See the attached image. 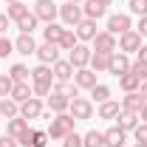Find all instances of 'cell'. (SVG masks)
<instances>
[{"instance_id": "obj_1", "label": "cell", "mask_w": 147, "mask_h": 147, "mask_svg": "<svg viewBox=\"0 0 147 147\" xmlns=\"http://www.w3.org/2000/svg\"><path fill=\"white\" fill-rule=\"evenodd\" d=\"M74 125H76V119H74L71 113H57L54 119L48 122V139H54V142H62L65 136H71L74 133Z\"/></svg>"}, {"instance_id": "obj_2", "label": "cell", "mask_w": 147, "mask_h": 147, "mask_svg": "<svg viewBox=\"0 0 147 147\" xmlns=\"http://www.w3.org/2000/svg\"><path fill=\"white\" fill-rule=\"evenodd\" d=\"M31 11H34V17L40 23H57V17H59V6L54 0H37Z\"/></svg>"}, {"instance_id": "obj_3", "label": "cell", "mask_w": 147, "mask_h": 147, "mask_svg": "<svg viewBox=\"0 0 147 147\" xmlns=\"http://www.w3.org/2000/svg\"><path fill=\"white\" fill-rule=\"evenodd\" d=\"M76 122H85V119H93V102L91 99H85V96H74L71 99V108H68Z\"/></svg>"}, {"instance_id": "obj_4", "label": "cell", "mask_w": 147, "mask_h": 147, "mask_svg": "<svg viewBox=\"0 0 147 147\" xmlns=\"http://www.w3.org/2000/svg\"><path fill=\"white\" fill-rule=\"evenodd\" d=\"M82 17H85L82 14V3H65V6H59V20H62L65 28H76V23Z\"/></svg>"}, {"instance_id": "obj_5", "label": "cell", "mask_w": 147, "mask_h": 147, "mask_svg": "<svg viewBox=\"0 0 147 147\" xmlns=\"http://www.w3.org/2000/svg\"><path fill=\"white\" fill-rule=\"evenodd\" d=\"M139 48H142V34H139L136 28L119 34V51H122V54H136Z\"/></svg>"}, {"instance_id": "obj_6", "label": "cell", "mask_w": 147, "mask_h": 147, "mask_svg": "<svg viewBox=\"0 0 147 147\" xmlns=\"http://www.w3.org/2000/svg\"><path fill=\"white\" fill-rule=\"evenodd\" d=\"M116 48H119V40H116V34H110V31H99V34L93 37V51L113 54Z\"/></svg>"}, {"instance_id": "obj_7", "label": "cell", "mask_w": 147, "mask_h": 147, "mask_svg": "<svg viewBox=\"0 0 147 147\" xmlns=\"http://www.w3.org/2000/svg\"><path fill=\"white\" fill-rule=\"evenodd\" d=\"M91 54H93V48H88V45H76L74 51H68V62H71L74 68H88L91 65Z\"/></svg>"}, {"instance_id": "obj_8", "label": "cell", "mask_w": 147, "mask_h": 147, "mask_svg": "<svg viewBox=\"0 0 147 147\" xmlns=\"http://www.w3.org/2000/svg\"><path fill=\"white\" fill-rule=\"evenodd\" d=\"M133 28V20H130V14H110L108 17V28L105 31H110V34H125V31H130Z\"/></svg>"}, {"instance_id": "obj_9", "label": "cell", "mask_w": 147, "mask_h": 147, "mask_svg": "<svg viewBox=\"0 0 147 147\" xmlns=\"http://www.w3.org/2000/svg\"><path fill=\"white\" fill-rule=\"evenodd\" d=\"M74 85L79 91H91L93 85H99L96 82V71H91V68H76L74 71Z\"/></svg>"}, {"instance_id": "obj_10", "label": "cell", "mask_w": 147, "mask_h": 147, "mask_svg": "<svg viewBox=\"0 0 147 147\" xmlns=\"http://www.w3.org/2000/svg\"><path fill=\"white\" fill-rule=\"evenodd\" d=\"M42 110H45L42 108V99H40V96H31V99H26V102L20 105V116L31 122V119H40V116H42Z\"/></svg>"}, {"instance_id": "obj_11", "label": "cell", "mask_w": 147, "mask_h": 147, "mask_svg": "<svg viewBox=\"0 0 147 147\" xmlns=\"http://www.w3.org/2000/svg\"><path fill=\"white\" fill-rule=\"evenodd\" d=\"M127 71H130V59H127V54H122V51H113V54H110L108 74H113V76L119 79L122 74H127Z\"/></svg>"}, {"instance_id": "obj_12", "label": "cell", "mask_w": 147, "mask_h": 147, "mask_svg": "<svg viewBox=\"0 0 147 147\" xmlns=\"http://www.w3.org/2000/svg\"><path fill=\"white\" fill-rule=\"evenodd\" d=\"M37 59L42 62V65H54L57 59H59V45H54V42H42V45H37Z\"/></svg>"}, {"instance_id": "obj_13", "label": "cell", "mask_w": 147, "mask_h": 147, "mask_svg": "<svg viewBox=\"0 0 147 147\" xmlns=\"http://www.w3.org/2000/svg\"><path fill=\"white\" fill-rule=\"evenodd\" d=\"M74 31H76V37H79V42H93V37L99 34V31H96V20H88V17L79 20Z\"/></svg>"}, {"instance_id": "obj_14", "label": "cell", "mask_w": 147, "mask_h": 147, "mask_svg": "<svg viewBox=\"0 0 147 147\" xmlns=\"http://www.w3.org/2000/svg\"><path fill=\"white\" fill-rule=\"evenodd\" d=\"M48 108L54 110V113H68V108H71V96L65 91H51V96H48Z\"/></svg>"}, {"instance_id": "obj_15", "label": "cell", "mask_w": 147, "mask_h": 147, "mask_svg": "<svg viewBox=\"0 0 147 147\" xmlns=\"http://www.w3.org/2000/svg\"><path fill=\"white\" fill-rule=\"evenodd\" d=\"M51 71H54V82H71L76 68H74L68 59H57L54 65H51Z\"/></svg>"}, {"instance_id": "obj_16", "label": "cell", "mask_w": 147, "mask_h": 147, "mask_svg": "<svg viewBox=\"0 0 147 147\" xmlns=\"http://www.w3.org/2000/svg\"><path fill=\"white\" fill-rule=\"evenodd\" d=\"M28 119H23V116H14V119H9V125H6V133H9V136H11V139H23V136H26V133H28Z\"/></svg>"}, {"instance_id": "obj_17", "label": "cell", "mask_w": 147, "mask_h": 147, "mask_svg": "<svg viewBox=\"0 0 147 147\" xmlns=\"http://www.w3.org/2000/svg\"><path fill=\"white\" fill-rule=\"evenodd\" d=\"M31 82L34 85H54V71H51V65H37L31 68Z\"/></svg>"}, {"instance_id": "obj_18", "label": "cell", "mask_w": 147, "mask_h": 147, "mask_svg": "<svg viewBox=\"0 0 147 147\" xmlns=\"http://www.w3.org/2000/svg\"><path fill=\"white\" fill-rule=\"evenodd\" d=\"M20 144H23V147H45V144H48V133H45V130H34V127H31L23 139H20Z\"/></svg>"}, {"instance_id": "obj_19", "label": "cell", "mask_w": 147, "mask_h": 147, "mask_svg": "<svg viewBox=\"0 0 147 147\" xmlns=\"http://www.w3.org/2000/svg\"><path fill=\"white\" fill-rule=\"evenodd\" d=\"M116 119H119V125H116V127H122L125 133H133V130L139 127V122H142V119H139V113H130V110H119V116H116Z\"/></svg>"}, {"instance_id": "obj_20", "label": "cell", "mask_w": 147, "mask_h": 147, "mask_svg": "<svg viewBox=\"0 0 147 147\" xmlns=\"http://www.w3.org/2000/svg\"><path fill=\"white\" fill-rule=\"evenodd\" d=\"M102 136H105V147H125V139H127L122 127H108Z\"/></svg>"}, {"instance_id": "obj_21", "label": "cell", "mask_w": 147, "mask_h": 147, "mask_svg": "<svg viewBox=\"0 0 147 147\" xmlns=\"http://www.w3.org/2000/svg\"><path fill=\"white\" fill-rule=\"evenodd\" d=\"M105 11H108V6H102L99 0H85V3H82V14H85L88 20L105 17Z\"/></svg>"}, {"instance_id": "obj_22", "label": "cell", "mask_w": 147, "mask_h": 147, "mask_svg": "<svg viewBox=\"0 0 147 147\" xmlns=\"http://www.w3.org/2000/svg\"><path fill=\"white\" fill-rule=\"evenodd\" d=\"M142 108H144V99H142V93H139V91H133V93H125V96H122V110L139 113Z\"/></svg>"}, {"instance_id": "obj_23", "label": "cell", "mask_w": 147, "mask_h": 147, "mask_svg": "<svg viewBox=\"0 0 147 147\" xmlns=\"http://www.w3.org/2000/svg\"><path fill=\"white\" fill-rule=\"evenodd\" d=\"M14 51L23 57H28V54H34L37 51V42H34V37L31 34H20L17 40H14Z\"/></svg>"}, {"instance_id": "obj_24", "label": "cell", "mask_w": 147, "mask_h": 147, "mask_svg": "<svg viewBox=\"0 0 147 147\" xmlns=\"http://www.w3.org/2000/svg\"><path fill=\"white\" fill-rule=\"evenodd\" d=\"M62 31H65V26H62V23H45V28H42V40H45V42H54V45H59V37H62Z\"/></svg>"}, {"instance_id": "obj_25", "label": "cell", "mask_w": 147, "mask_h": 147, "mask_svg": "<svg viewBox=\"0 0 147 147\" xmlns=\"http://www.w3.org/2000/svg\"><path fill=\"white\" fill-rule=\"evenodd\" d=\"M31 96H34V91H31L28 82H14V88H11V99H14L17 105H23V102L31 99Z\"/></svg>"}, {"instance_id": "obj_26", "label": "cell", "mask_w": 147, "mask_h": 147, "mask_svg": "<svg viewBox=\"0 0 147 147\" xmlns=\"http://www.w3.org/2000/svg\"><path fill=\"white\" fill-rule=\"evenodd\" d=\"M119 88H122V91L125 93H133V91H139V88H142V79H139V76H136V74H122V76H119Z\"/></svg>"}, {"instance_id": "obj_27", "label": "cell", "mask_w": 147, "mask_h": 147, "mask_svg": "<svg viewBox=\"0 0 147 147\" xmlns=\"http://www.w3.org/2000/svg\"><path fill=\"white\" fill-rule=\"evenodd\" d=\"M0 116H3V119H14V116H20V105L11 99V96L0 99Z\"/></svg>"}, {"instance_id": "obj_28", "label": "cell", "mask_w": 147, "mask_h": 147, "mask_svg": "<svg viewBox=\"0 0 147 147\" xmlns=\"http://www.w3.org/2000/svg\"><path fill=\"white\" fill-rule=\"evenodd\" d=\"M6 14H9V20L20 23V20L28 14V6H26L23 0H17V3H9V6H6Z\"/></svg>"}, {"instance_id": "obj_29", "label": "cell", "mask_w": 147, "mask_h": 147, "mask_svg": "<svg viewBox=\"0 0 147 147\" xmlns=\"http://www.w3.org/2000/svg\"><path fill=\"white\" fill-rule=\"evenodd\" d=\"M76 45H79L76 31H74V28H65V31H62V37H59V51H74Z\"/></svg>"}, {"instance_id": "obj_30", "label": "cell", "mask_w": 147, "mask_h": 147, "mask_svg": "<svg viewBox=\"0 0 147 147\" xmlns=\"http://www.w3.org/2000/svg\"><path fill=\"white\" fill-rule=\"evenodd\" d=\"M108 65H110V54H102V51H93L91 54V65H88V68H91V71H108Z\"/></svg>"}, {"instance_id": "obj_31", "label": "cell", "mask_w": 147, "mask_h": 147, "mask_svg": "<svg viewBox=\"0 0 147 147\" xmlns=\"http://www.w3.org/2000/svg\"><path fill=\"white\" fill-rule=\"evenodd\" d=\"M119 110H122V105H119V102H113V99H108V102H102V105H99V119H116V116H119Z\"/></svg>"}, {"instance_id": "obj_32", "label": "cell", "mask_w": 147, "mask_h": 147, "mask_svg": "<svg viewBox=\"0 0 147 147\" xmlns=\"http://www.w3.org/2000/svg\"><path fill=\"white\" fill-rule=\"evenodd\" d=\"M9 76H11L14 82H28V79H31V71H28L23 62H14V65L9 68Z\"/></svg>"}, {"instance_id": "obj_33", "label": "cell", "mask_w": 147, "mask_h": 147, "mask_svg": "<svg viewBox=\"0 0 147 147\" xmlns=\"http://www.w3.org/2000/svg\"><path fill=\"white\" fill-rule=\"evenodd\" d=\"M82 147H105V136L99 130H88L82 136Z\"/></svg>"}, {"instance_id": "obj_34", "label": "cell", "mask_w": 147, "mask_h": 147, "mask_svg": "<svg viewBox=\"0 0 147 147\" xmlns=\"http://www.w3.org/2000/svg\"><path fill=\"white\" fill-rule=\"evenodd\" d=\"M108 99H110V88H108V85L99 82V85L91 88V102H99V105H102V102H108Z\"/></svg>"}, {"instance_id": "obj_35", "label": "cell", "mask_w": 147, "mask_h": 147, "mask_svg": "<svg viewBox=\"0 0 147 147\" xmlns=\"http://www.w3.org/2000/svg\"><path fill=\"white\" fill-rule=\"evenodd\" d=\"M37 23H40V20L34 17V11H28V14H26V17H23V20H20V23H17L20 34H31V31H34V28H37Z\"/></svg>"}, {"instance_id": "obj_36", "label": "cell", "mask_w": 147, "mask_h": 147, "mask_svg": "<svg viewBox=\"0 0 147 147\" xmlns=\"http://www.w3.org/2000/svg\"><path fill=\"white\" fill-rule=\"evenodd\" d=\"M127 9H130V14L144 17L147 14V0H127Z\"/></svg>"}, {"instance_id": "obj_37", "label": "cell", "mask_w": 147, "mask_h": 147, "mask_svg": "<svg viewBox=\"0 0 147 147\" xmlns=\"http://www.w3.org/2000/svg\"><path fill=\"white\" fill-rule=\"evenodd\" d=\"M11 88H14V79H11L9 74H0V96H3V99L11 96Z\"/></svg>"}, {"instance_id": "obj_38", "label": "cell", "mask_w": 147, "mask_h": 147, "mask_svg": "<svg viewBox=\"0 0 147 147\" xmlns=\"http://www.w3.org/2000/svg\"><path fill=\"white\" fill-rule=\"evenodd\" d=\"M11 51H14V42H11L6 34H0V59H6Z\"/></svg>"}, {"instance_id": "obj_39", "label": "cell", "mask_w": 147, "mask_h": 147, "mask_svg": "<svg viewBox=\"0 0 147 147\" xmlns=\"http://www.w3.org/2000/svg\"><path fill=\"white\" fill-rule=\"evenodd\" d=\"M130 74H136V76H139V79L144 82V79H147V65L136 59V62H130Z\"/></svg>"}, {"instance_id": "obj_40", "label": "cell", "mask_w": 147, "mask_h": 147, "mask_svg": "<svg viewBox=\"0 0 147 147\" xmlns=\"http://www.w3.org/2000/svg\"><path fill=\"white\" fill-rule=\"evenodd\" d=\"M62 147H82V136H79V133L65 136V139H62Z\"/></svg>"}, {"instance_id": "obj_41", "label": "cell", "mask_w": 147, "mask_h": 147, "mask_svg": "<svg viewBox=\"0 0 147 147\" xmlns=\"http://www.w3.org/2000/svg\"><path fill=\"white\" fill-rule=\"evenodd\" d=\"M133 136H136V142H144L147 144V122H139V127L133 130Z\"/></svg>"}, {"instance_id": "obj_42", "label": "cell", "mask_w": 147, "mask_h": 147, "mask_svg": "<svg viewBox=\"0 0 147 147\" xmlns=\"http://www.w3.org/2000/svg\"><path fill=\"white\" fill-rule=\"evenodd\" d=\"M20 142L17 139H11V136H9V133H6V136H0V147H17Z\"/></svg>"}, {"instance_id": "obj_43", "label": "cell", "mask_w": 147, "mask_h": 147, "mask_svg": "<svg viewBox=\"0 0 147 147\" xmlns=\"http://www.w3.org/2000/svg\"><path fill=\"white\" fill-rule=\"evenodd\" d=\"M136 31H139L142 37H147V14H144V17H139V26H136Z\"/></svg>"}, {"instance_id": "obj_44", "label": "cell", "mask_w": 147, "mask_h": 147, "mask_svg": "<svg viewBox=\"0 0 147 147\" xmlns=\"http://www.w3.org/2000/svg\"><path fill=\"white\" fill-rule=\"evenodd\" d=\"M9 26H11L9 14H0V34H6V31H9Z\"/></svg>"}, {"instance_id": "obj_45", "label": "cell", "mask_w": 147, "mask_h": 147, "mask_svg": "<svg viewBox=\"0 0 147 147\" xmlns=\"http://www.w3.org/2000/svg\"><path fill=\"white\" fill-rule=\"evenodd\" d=\"M136 59H139V62H144V65H147V45H142V48L136 51Z\"/></svg>"}, {"instance_id": "obj_46", "label": "cell", "mask_w": 147, "mask_h": 147, "mask_svg": "<svg viewBox=\"0 0 147 147\" xmlns=\"http://www.w3.org/2000/svg\"><path fill=\"white\" fill-rule=\"evenodd\" d=\"M139 93H142V99H144V102H147V79H144V82H142V88H139Z\"/></svg>"}, {"instance_id": "obj_47", "label": "cell", "mask_w": 147, "mask_h": 147, "mask_svg": "<svg viewBox=\"0 0 147 147\" xmlns=\"http://www.w3.org/2000/svg\"><path fill=\"white\" fill-rule=\"evenodd\" d=\"M139 119H142V122H147V102H144V108L139 110Z\"/></svg>"}, {"instance_id": "obj_48", "label": "cell", "mask_w": 147, "mask_h": 147, "mask_svg": "<svg viewBox=\"0 0 147 147\" xmlns=\"http://www.w3.org/2000/svg\"><path fill=\"white\" fill-rule=\"evenodd\" d=\"M99 3H102V6H110V3H113V0H99Z\"/></svg>"}, {"instance_id": "obj_49", "label": "cell", "mask_w": 147, "mask_h": 147, "mask_svg": "<svg viewBox=\"0 0 147 147\" xmlns=\"http://www.w3.org/2000/svg\"><path fill=\"white\" fill-rule=\"evenodd\" d=\"M133 147H147V144H144V142H136V144H133Z\"/></svg>"}, {"instance_id": "obj_50", "label": "cell", "mask_w": 147, "mask_h": 147, "mask_svg": "<svg viewBox=\"0 0 147 147\" xmlns=\"http://www.w3.org/2000/svg\"><path fill=\"white\" fill-rule=\"evenodd\" d=\"M65 3H85V0H65Z\"/></svg>"}, {"instance_id": "obj_51", "label": "cell", "mask_w": 147, "mask_h": 147, "mask_svg": "<svg viewBox=\"0 0 147 147\" xmlns=\"http://www.w3.org/2000/svg\"><path fill=\"white\" fill-rule=\"evenodd\" d=\"M3 3H6V6H9V3H17V0H3Z\"/></svg>"}, {"instance_id": "obj_52", "label": "cell", "mask_w": 147, "mask_h": 147, "mask_svg": "<svg viewBox=\"0 0 147 147\" xmlns=\"http://www.w3.org/2000/svg\"><path fill=\"white\" fill-rule=\"evenodd\" d=\"M0 119H3V116H0Z\"/></svg>"}]
</instances>
